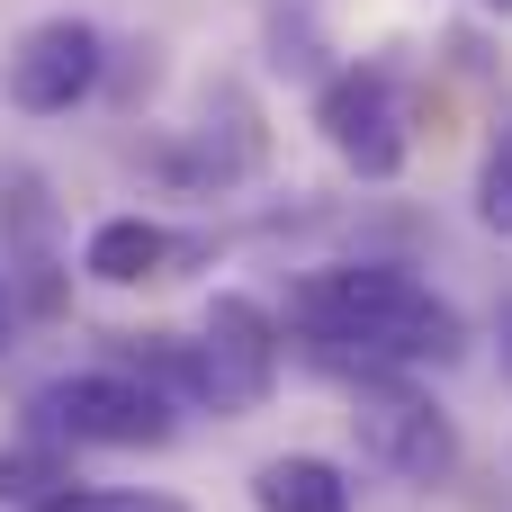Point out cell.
<instances>
[{"label": "cell", "mask_w": 512, "mask_h": 512, "mask_svg": "<svg viewBox=\"0 0 512 512\" xmlns=\"http://www.w3.org/2000/svg\"><path fill=\"white\" fill-rule=\"evenodd\" d=\"M288 315H297V333L315 342V360L351 369V387L378 378V369H441V360H459V342H468L459 306H450L441 288H423L405 261H342V270H315V279L288 297Z\"/></svg>", "instance_id": "obj_1"}, {"label": "cell", "mask_w": 512, "mask_h": 512, "mask_svg": "<svg viewBox=\"0 0 512 512\" xmlns=\"http://www.w3.org/2000/svg\"><path fill=\"white\" fill-rule=\"evenodd\" d=\"M36 432L72 441V450H162L180 432V405L153 378H135L126 360H108V369H72V378L36 387Z\"/></svg>", "instance_id": "obj_2"}, {"label": "cell", "mask_w": 512, "mask_h": 512, "mask_svg": "<svg viewBox=\"0 0 512 512\" xmlns=\"http://www.w3.org/2000/svg\"><path fill=\"white\" fill-rule=\"evenodd\" d=\"M351 432H360V450H369L387 477H405V486H450V477H459V423H450L423 387H405L396 369H378V378L351 387Z\"/></svg>", "instance_id": "obj_3"}, {"label": "cell", "mask_w": 512, "mask_h": 512, "mask_svg": "<svg viewBox=\"0 0 512 512\" xmlns=\"http://www.w3.org/2000/svg\"><path fill=\"white\" fill-rule=\"evenodd\" d=\"M315 126H324L333 162L360 171V180H396L405 153H414L405 99H396V72H387V63H342V72L315 90Z\"/></svg>", "instance_id": "obj_4"}, {"label": "cell", "mask_w": 512, "mask_h": 512, "mask_svg": "<svg viewBox=\"0 0 512 512\" xmlns=\"http://www.w3.org/2000/svg\"><path fill=\"white\" fill-rule=\"evenodd\" d=\"M198 369H207L216 414H261L270 387H279V315L243 288H216L207 324H198Z\"/></svg>", "instance_id": "obj_5"}, {"label": "cell", "mask_w": 512, "mask_h": 512, "mask_svg": "<svg viewBox=\"0 0 512 512\" xmlns=\"http://www.w3.org/2000/svg\"><path fill=\"white\" fill-rule=\"evenodd\" d=\"M99 72H108V45H99L90 18H36L0 63V90H9L18 117H63L99 90Z\"/></svg>", "instance_id": "obj_6"}, {"label": "cell", "mask_w": 512, "mask_h": 512, "mask_svg": "<svg viewBox=\"0 0 512 512\" xmlns=\"http://www.w3.org/2000/svg\"><path fill=\"white\" fill-rule=\"evenodd\" d=\"M54 207H45V189L27 180V171H0V279L18 288V306L27 315H54L63 306V261H54Z\"/></svg>", "instance_id": "obj_7"}, {"label": "cell", "mask_w": 512, "mask_h": 512, "mask_svg": "<svg viewBox=\"0 0 512 512\" xmlns=\"http://www.w3.org/2000/svg\"><path fill=\"white\" fill-rule=\"evenodd\" d=\"M180 252H189V243H180L162 216H99L90 243H81V270H90L99 288H144V279H171Z\"/></svg>", "instance_id": "obj_8"}, {"label": "cell", "mask_w": 512, "mask_h": 512, "mask_svg": "<svg viewBox=\"0 0 512 512\" xmlns=\"http://www.w3.org/2000/svg\"><path fill=\"white\" fill-rule=\"evenodd\" d=\"M252 504L261 512H351V477L315 450H288V459H261L252 468Z\"/></svg>", "instance_id": "obj_9"}, {"label": "cell", "mask_w": 512, "mask_h": 512, "mask_svg": "<svg viewBox=\"0 0 512 512\" xmlns=\"http://www.w3.org/2000/svg\"><path fill=\"white\" fill-rule=\"evenodd\" d=\"M63 486H81V477H72V468H63V441H36V450H9V459H0V495H9V504H45V495H63Z\"/></svg>", "instance_id": "obj_10"}, {"label": "cell", "mask_w": 512, "mask_h": 512, "mask_svg": "<svg viewBox=\"0 0 512 512\" xmlns=\"http://www.w3.org/2000/svg\"><path fill=\"white\" fill-rule=\"evenodd\" d=\"M477 225L512 243V126H495V144L477 162Z\"/></svg>", "instance_id": "obj_11"}, {"label": "cell", "mask_w": 512, "mask_h": 512, "mask_svg": "<svg viewBox=\"0 0 512 512\" xmlns=\"http://www.w3.org/2000/svg\"><path fill=\"white\" fill-rule=\"evenodd\" d=\"M36 512H189V504L144 495V486H63V495H45Z\"/></svg>", "instance_id": "obj_12"}, {"label": "cell", "mask_w": 512, "mask_h": 512, "mask_svg": "<svg viewBox=\"0 0 512 512\" xmlns=\"http://www.w3.org/2000/svg\"><path fill=\"white\" fill-rule=\"evenodd\" d=\"M504 369H512V306H504Z\"/></svg>", "instance_id": "obj_13"}, {"label": "cell", "mask_w": 512, "mask_h": 512, "mask_svg": "<svg viewBox=\"0 0 512 512\" xmlns=\"http://www.w3.org/2000/svg\"><path fill=\"white\" fill-rule=\"evenodd\" d=\"M0 333H9V279H0Z\"/></svg>", "instance_id": "obj_14"}, {"label": "cell", "mask_w": 512, "mask_h": 512, "mask_svg": "<svg viewBox=\"0 0 512 512\" xmlns=\"http://www.w3.org/2000/svg\"><path fill=\"white\" fill-rule=\"evenodd\" d=\"M495 9H512V0H495Z\"/></svg>", "instance_id": "obj_15"}]
</instances>
